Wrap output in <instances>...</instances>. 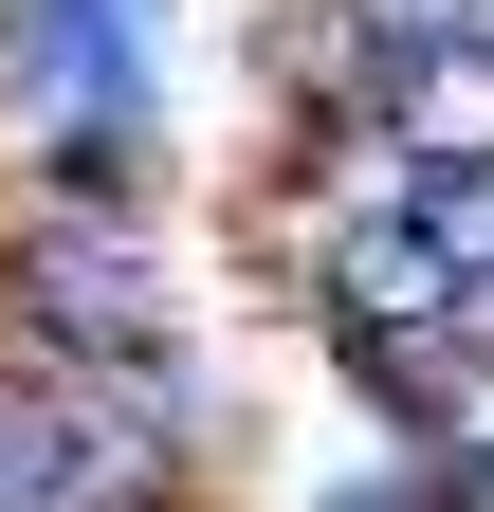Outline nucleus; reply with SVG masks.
Wrapping results in <instances>:
<instances>
[{"label": "nucleus", "mask_w": 494, "mask_h": 512, "mask_svg": "<svg viewBox=\"0 0 494 512\" xmlns=\"http://www.w3.org/2000/svg\"><path fill=\"white\" fill-rule=\"evenodd\" d=\"M0 512H55V439H37V384H0Z\"/></svg>", "instance_id": "5"}, {"label": "nucleus", "mask_w": 494, "mask_h": 512, "mask_svg": "<svg viewBox=\"0 0 494 512\" xmlns=\"http://www.w3.org/2000/svg\"><path fill=\"white\" fill-rule=\"evenodd\" d=\"M330 19H366L385 55H494V0H330Z\"/></svg>", "instance_id": "4"}, {"label": "nucleus", "mask_w": 494, "mask_h": 512, "mask_svg": "<svg viewBox=\"0 0 494 512\" xmlns=\"http://www.w3.org/2000/svg\"><path fill=\"white\" fill-rule=\"evenodd\" d=\"M385 128L421 183H494V55H403L385 74Z\"/></svg>", "instance_id": "2"}, {"label": "nucleus", "mask_w": 494, "mask_h": 512, "mask_svg": "<svg viewBox=\"0 0 494 512\" xmlns=\"http://www.w3.org/2000/svg\"><path fill=\"white\" fill-rule=\"evenodd\" d=\"M330 311L385 348V330H421V311H458V256L421 238V220H385V238H348V256H330Z\"/></svg>", "instance_id": "3"}, {"label": "nucleus", "mask_w": 494, "mask_h": 512, "mask_svg": "<svg viewBox=\"0 0 494 512\" xmlns=\"http://www.w3.org/2000/svg\"><path fill=\"white\" fill-rule=\"evenodd\" d=\"M0 311L55 348V366H147L165 311H147V202H37L0 220Z\"/></svg>", "instance_id": "1"}]
</instances>
